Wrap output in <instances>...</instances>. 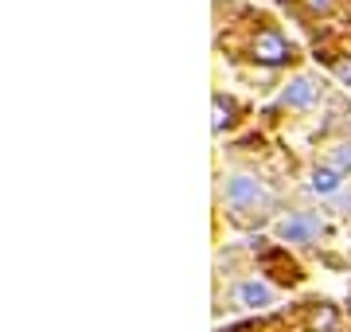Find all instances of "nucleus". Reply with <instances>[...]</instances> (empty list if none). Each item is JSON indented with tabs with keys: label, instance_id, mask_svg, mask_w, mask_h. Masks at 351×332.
Returning <instances> with one entry per match:
<instances>
[{
	"label": "nucleus",
	"instance_id": "obj_1",
	"mask_svg": "<svg viewBox=\"0 0 351 332\" xmlns=\"http://www.w3.org/2000/svg\"><path fill=\"white\" fill-rule=\"evenodd\" d=\"M226 207H230L234 219H262V215H269L274 200H269V192L254 176H230V184H226Z\"/></svg>",
	"mask_w": 351,
	"mask_h": 332
},
{
	"label": "nucleus",
	"instance_id": "obj_2",
	"mask_svg": "<svg viewBox=\"0 0 351 332\" xmlns=\"http://www.w3.org/2000/svg\"><path fill=\"white\" fill-rule=\"evenodd\" d=\"M320 230H324V219L316 215V211H289L277 223V239L293 243V246H313L320 239Z\"/></svg>",
	"mask_w": 351,
	"mask_h": 332
},
{
	"label": "nucleus",
	"instance_id": "obj_3",
	"mask_svg": "<svg viewBox=\"0 0 351 332\" xmlns=\"http://www.w3.org/2000/svg\"><path fill=\"white\" fill-rule=\"evenodd\" d=\"M274 301H277V289L262 278H246L230 289V305L234 309H265V305H274Z\"/></svg>",
	"mask_w": 351,
	"mask_h": 332
}]
</instances>
